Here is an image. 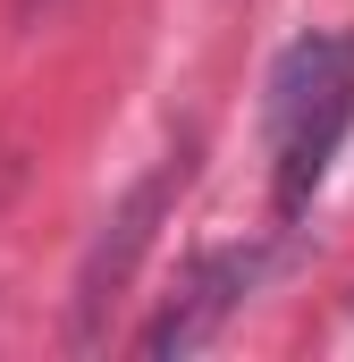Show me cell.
Returning a JSON list of instances; mask_svg holds the SVG:
<instances>
[{
  "instance_id": "cell-1",
  "label": "cell",
  "mask_w": 354,
  "mask_h": 362,
  "mask_svg": "<svg viewBox=\"0 0 354 362\" xmlns=\"http://www.w3.org/2000/svg\"><path fill=\"white\" fill-rule=\"evenodd\" d=\"M346 127H354V42L346 34L287 42L278 68H270V144H278L270 202H278V219L312 211V194H321L338 144H346Z\"/></svg>"
},
{
  "instance_id": "cell-2",
  "label": "cell",
  "mask_w": 354,
  "mask_h": 362,
  "mask_svg": "<svg viewBox=\"0 0 354 362\" xmlns=\"http://www.w3.org/2000/svg\"><path fill=\"white\" fill-rule=\"evenodd\" d=\"M177 185H185V152H169L152 177L127 185V202L101 219V236L85 245V270H76V354L101 346V320L127 295V278H135V262H144V245H152V228H161V211H169Z\"/></svg>"
},
{
  "instance_id": "cell-3",
  "label": "cell",
  "mask_w": 354,
  "mask_h": 362,
  "mask_svg": "<svg viewBox=\"0 0 354 362\" xmlns=\"http://www.w3.org/2000/svg\"><path fill=\"white\" fill-rule=\"evenodd\" d=\"M270 278V245H219V253H202V262H185L177 278V295L161 303V320H144V337H135V354L169 362V354H194V346H211L219 337V320L253 295Z\"/></svg>"
}]
</instances>
